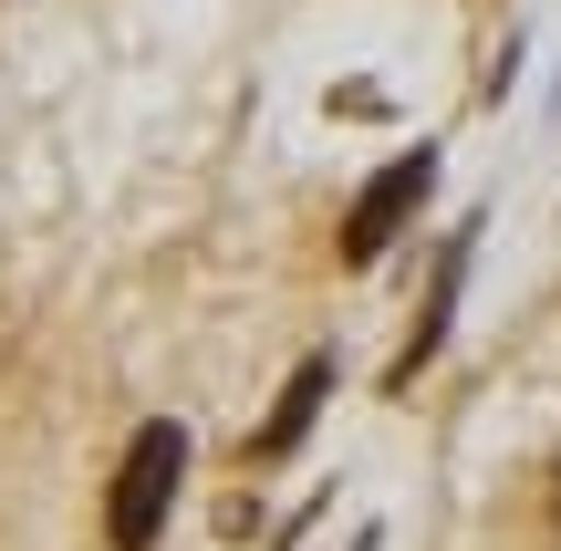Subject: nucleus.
<instances>
[{
  "label": "nucleus",
  "mask_w": 561,
  "mask_h": 551,
  "mask_svg": "<svg viewBox=\"0 0 561 551\" xmlns=\"http://www.w3.org/2000/svg\"><path fill=\"white\" fill-rule=\"evenodd\" d=\"M178 479H187V427H178V416L136 427L115 490H104V541H115V551H157L167 510H178Z\"/></svg>",
  "instance_id": "nucleus-1"
},
{
  "label": "nucleus",
  "mask_w": 561,
  "mask_h": 551,
  "mask_svg": "<svg viewBox=\"0 0 561 551\" xmlns=\"http://www.w3.org/2000/svg\"><path fill=\"white\" fill-rule=\"evenodd\" d=\"M426 187H437V146L375 167V177H364V198H354V219H343V261H385V250H396V229L426 208Z\"/></svg>",
  "instance_id": "nucleus-2"
},
{
  "label": "nucleus",
  "mask_w": 561,
  "mask_h": 551,
  "mask_svg": "<svg viewBox=\"0 0 561 551\" xmlns=\"http://www.w3.org/2000/svg\"><path fill=\"white\" fill-rule=\"evenodd\" d=\"M322 395H333V354H312V365L280 386V406L261 416V437H250V469H280V458L312 437V416H322Z\"/></svg>",
  "instance_id": "nucleus-3"
},
{
  "label": "nucleus",
  "mask_w": 561,
  "mask_h": 551,
  "mask_svg": "<svg viewBox=\"0 0 561 551\" xmlns=\"http://www.w3.org/2000/svg\"><path fill=\"white\" fill-rule=\"evenodd\" d=\"M468 240H479V229H458V240H447V261H437V291H426L416 333H405V354H396V386H416V365L447 344V312H458V282H468Z\"/></svg>",
  "instance_id": "nucleus-4"
}]
</instances>
